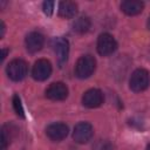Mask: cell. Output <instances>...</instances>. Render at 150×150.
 <instances>
[{
    "mask_svg": "<svg viewBox=\"0 0 150 150\" xmlns=\"http://www.w3.org/2000/svg\"><path fill=\"white\" fill-rule=\"evenodd\" d=\"M96 69V60L93 55L86 54L82 55L75 63V75L79 79H88L90 77Z\"/></svg>",
    "mask_w": 150,
    "mask_h": 150,
    "instance_id": "1",
    "label": "cell"
},
{
    "mask_svg": "<svg viewBox=\"0 0 150 150\" xmlns=\"http://www.w3.org/2000/svg\"><path fill=\"white\" fill-rule=\"evenodd\" d=\"M150 86V73L144 68L136 69L129 80V88L134 93H141Z\"/></svg>",
    "mask_w": 150,
    "mask_h": 150,
    "instance_id": "2",
    "label": "cell"
},
{
    "mask_svg": "<svg viewBox=\"0 0 150 150\" xmlns=\"http://www.w3.org/2000/svg\"><path fill=\"white\" fill-rule=\"evenodd\" d=\"M6 73L12 81H22L28 74V63L22 59H14L7 64Z\"/></svg>",
    "mask_w": 150,
    "mask_h": 150,
    "instance_id": "3",
    "label": "cell"
},
{
    "mask_svg": "<svg viewBox=\"0 0 150 150\" xmlns=\"http://www.w3.org/2000/svg\"><path fill=\"white\" fill-rule=\"evenodd\" d=\"M96 48L101 56H109L117 49V42L112 35L109 33H103L97 39Z\"/></svg>",
    "mask_w": 150,
    "mask_h": 150,
    "instance_id": "4",
    "label": "cell"
},
{
    "mask_svg": "<svg viewBox=\"0 0 150 150\" xmlns=\"http://www.w3.org/2000/svg\"><path fill=\"white\" fill-rule=\"evenodd\" d=\"M94 135V128L88 122H79L74 127L73 131V138L79 144L88 143Z\"/></svg>",
    "mask_w": 150,
    "mask_h": 150,
    "instance_id": "5",
    "label": "cell"
},
{
    "mask_svg": "<svg viewBox=\"0 0 150 150\" xmlns=\"http://www.w3.org/2000/svg\"><path fill=\"white\" fill-rule=\"evenodd\" d=\"M52 46H53V50L56 55L57 63L60 66L64 64L67 62L68 55H69V42H68V40L64 39V38H55V39H53Z\"/></svg>",
    "mask_w": 150,
    "mask_h": 150,
    "instance_id": "6",
    "label": "cell"
},
{
    "mask_svg": "<svg viewBox=\"0 0 150 150\" xmlns=\"http://www.w3.org/2000/svg\"><path fill=\"white\" fill-rule=\"evenodd\" d=\"M52 70V63L47 59H40L35 61L32 68V76L36 81H45L50 76Z\"/></svg>",
    "mask_w": 150,
    "mask_h": 150,
    "instance_id": "7",
    "label": "cell"
},
{
    "mask_svg": "<svg viewBox=\"0 0 150 150\" xmlns=\"http://www.w3.org/2000/svg\"><path fill=\"white\" fill-rule=\"evenodd\" d=\"M103 101H104L103 93L97 88L88 89L82 96V104L89 109L98 108L100 105H102Z\"/></svg>",
    "mask_w": 150,
    "mask_h": 150,
    "instance_id": "8",
    "label": "cell"
},
{
    "mask_svg": "<svg viewBox=\"0 0 150 150\" xmlns=\"http://www.w3.org/2000/svg\"><path fill=\"white\" fill-rule=\"evenodd\" d=\"M46 97L52 101H63L68 96V87L63 82H53L46 89Z\"/></svg>",
    "mask_w": 150,
    "mask_h": 150,
    "instance_id": "9",
    "label": "cell"
},
{
    "mask_svg": "<svg viewBox=\"0 0 150 150\" xmlns=\"http://www.w3.org/2000/svg\"><path fill=\"white\" fill-rule=\"evenodd\" d=\"M68 132H69L68 125L66 123H62V122L52 123V124H49L46 128V135H47V137L49 139L54 141V142H60V141L64 139L67 137Z\"/></svg>",
    "mask_w": 150,
    "mask_h": 150,
    "instance_id": "10",
    "label": "cell"
},
{
    "mask_svg": "<svg viewBox=\"0 0 150 150\" xmlns=\"http://www.w3.org/2000/svg\"><path fill=\"white\" fill-rule=\"evenodd\" d=\"M45 43V36L40 32H30L25 39V46L27 52L34 54L42 49Z\"/></svg>",
    "mask_w": 150,
    "mask_h": 150,
    "instance_id": "11",
    "label": "cell"
},
{
    "mask_svg": "<svg viewBox=\"0 0 150 150\" xmlns=\"http://www.w3.org/2000/svg\"><path fill=\"white\" fill-rule=\"evenodd\" d=\"M144 8V2L137 0H125L121 2V11L127 15H137Z\"/></svg>",
    "mask_w": 150,
    "mask_h": 150,
    "instance_id": "12",
    "label": "cell"
},
{
    "mask_svg": "<svg viewBox=\"0 0 150 150\" xmlns=\"http://www.w3.org/2000/svg\"><path fill=\"white\" fill-rule=\"evenodd\" d=\"M59 15L64 19H71L77 13V5L73 1H61L59 4Z\"/></svg>",
    "mask_w": 150,
    "mask_h": 150,
    "instance_id": "13",
    "label": "cell"
},
{
    "mask_svg": "<svg viewBox=\"0 0 150 150\" xmlns=\"http://www.w3.org/2000/svg\"><path fill=\"white\" fill-rule=\"evenodd\" d=\"M73 30L77 34H84L90 28V20L87 16H80L73 22Z\"/></svg>",
    "mask_w": 150,
    "mask_h": 150,
    "instance_id": "14",
    "label": "cell"
},
{
    "mask_svg": "<svg viewBox=\"0 0 150 150\" xmlns=\"http://www.w3.org/2000/svg\"><path fill=\"white\" fill-rule=\"evenodd\" d=\"M13 125L12 124H6L2 127L1 130V150H6L8 144L11 143V139L13 137Z\"/></svg>",
    "mask_w": 150,
    "mask_h": 150,
    "instance_id": "15",
    "label": "cell"
},
{
    "mask_svg": "<svg viewBox=\"0 0 150 150\" xmlns=\"http://www.w3.org/2000/svg\"><path fill=\"white\" fill-rule=\"evenodd\" d=\"M12 102H13V109H14L15 114L19 117L25 118V110H23V107H22V103H21V98H20V96L18 94H15L13 96Z\"/></svg>",
    "mask_w": 150,
    "mask_h": 150,
    "instance_id": "16",
    "label": "cell"
},
{
    "mask_svg": "<svg viewBox=\"0 0 150 150\" xmlns=\"http://www.w3.org/2000/svg\"><path fill=\"white\" fill-rule=\"evenodd\" d=\"M54 6H55V2L54 1H45L43 5H42V9H43V13L48 16H50L53 14V11H54Z\"/></svg>",
    "mask_w": 150,
    "mask_h": 150,
    "instance_id": "17",
    "label": "cell"
},
{
    "mask_svg": "<svg viewBox=\"0 0 150 150\" xmlns=\"http://www.w3.org/2000/svg\"><path fill=\"white\" fill-rule=\"evenodd\" d=\"M5 32H6V26H5V23L1 21V34H0V38H4Z\"/></svg>",
    "mask_w": 150,
    "mask_h": 150,
    "instance_id": "18",
    "label": "cell"
},
{
    "mask_svg": "<svg viewBox=\"0 0 150 150\" xmlns=\"http://www.w3.org/2000/svg\"><path fill=\"white\" fill-rule=\"evenodd\" d=\"M7 52H8L7 48H2V61L6 59V56H7Z\"/></svg>",
    "mask_w": 150,
    "mask_h": 150,
    "instance_id": "19",
    "label": "cell"
},
{
    "mask_svg": "<svg viewBox=\"0 0 150 150\" xmlns=\"http://www.w3.org/2000/svg\"><path fill=\"white\" fill-rule=\"evenodd\" d=\"M146 26H148V28L150 29V16H149V19H148V22H146Z\"/></svg>",
    "mask_w": 150,
    "mask_h": 150,
    "instance_id": "20",
    "label": "cell"
},
{
    "mask_svg": "<svg viewBox=\"0 0 150 150\" xmlns=\"http://www.w3.org/2000/svg\"><path fill=\"white\" fill-rule=\"evenodd\" d=\"M146 150H150V143L146 145Z\"/></svg>",
    "mask_w": 150,
    "mask_h": 150,
    "instance_id": "21",
    "label": "cell"
}]
</instances>
